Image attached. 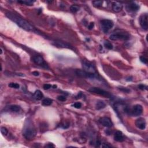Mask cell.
<instances>
[{
  "label": "cell",
  "mask_w": 148,
  "mask_h": 148,
  "mask_svg": "<svg viewBox=\"0 0 148 148\" xmlns=\"http://www.w3.org/2000/svg\"><path fill=\"white\" fill-rule=\"evenodd\" d=\"M6 16L9 18L10 20L15 22L16 24L18 25L22 28L28 31H35V28L33 27L31 24L28 23V22L26 21L24 19H22L19 16H17L16 15L12 13H7L6 14Z\"/></svg>",
  "instance_id": "cell-1"
},
{
  "label": "cell",
  "mask_w": 148,
  "mask_h": 148,
  "mask_svg": "<svg viewBox=\"0 0 148 148\" xmlns=\"http://www.w3.org/2000/svg\"><path fill=\"white\" fill-rule=\"evenodd\" d=\"M37 134V130L31 120H26L23 129V135L27 140L34 139Z\"/></svg>",
  "instance_id": "cell-2"
},
{
  "label": "cell",
  "mask_w": 148,
  "mask_h": 148,
  "mask_svg": "<svg viewBox=\"0 0 148 148\" xmlns=\"http://www.w3.org/2000/svg\"><path fill=\"white\" fill-rule=\"evenodd\" d=\"M109 38L112 41H117V40L127 41L130 38V35L127 32L117 31L111 34L109 37Z\"/></svg>",
  "instance_id": "cell-3"
},
{
  "label": "cell",
  "mask_w": 148,
  "mask_h": 148,
  "mask_svg": "<svg viewBox=\"0 0 148 148\" xmlns=\"http://www.w3.org/2000/svg\"><path fill=\"white\" fill-rule=\"evenodd\" d=\"M82 66L83 68V70L88 74H97L95 66L91 62L86 60H83L82 61Z\"/></svg>",
  "instance_id": "cell-4"
},
{
  "label": "cell",
  "mask_w": 148,
  "mask_h": 148,
  "mask_svg": "<svg viewBox=\"0 0 148 148\" xmlns=\"http://www.w3.org/2000/svg\"><path fill=\"white\" fill-rule=\"evenodd\" d=\"M101 25L102 31L104 33H108L109 30H110L114 26V23L111 20L109 19H104L101 20Z\"/></svg>",
  "instance_id": "cell-5"
},
{
  "label": "cell",
  "mask_w": 148,
  "mask_h": 148,
  "mask_svg": "<svg viewBox=\"0 0 148 148\" xmlns=\"http://www.w3.org/2000/svg\"><path fill=\"white\" fill-rule=\"evenodd\" d=\"M143 112V107L141 105L137 104L134 105L132 108L130 109L129 114L133 116H138Z\"/></svg>",
  "instance_id": "cell-6"
},
{
  "label": "cell",
  "mask_w": 148,
  "mask_h": 148,
  "mask_svg": "<svg viewBox=\"0 0 148 148\" xmlns=\"http://www.w3.org/2000/svg\"><path fill=\"white\" fill-rule=\"evenodd\" d=\"M88 92L92 93L102 95V96L104 97H106L108 98L110 97V94L108 92H106V91L104 90H102L101 88H95V87H93V88H90L89 89H88Z\"/></svg>",
  "instance_id": "cell-7"
},
{
  "label": "cell",
  "mask_w": 148,
  "mask_h": 148,
  "mask_svg": "<svg viewBox=\"0 0 148 148\" xmlns=\"http://www.w3.org/2000/svg\"><path fill=\"white\" fill-rule=\"evenodd\" d=\"M33 62L36 64L38 66H41V67L45 68H48V66L47 63L45 61L44 59H43L42 57L41 56H35L32 59Z\"/></svg>",
  "instance_id": "cell-8"
},
{
  "label": "cell",
  "mask_w": 148,
  "mask_h": 148,
  "mask_svg": "<svg viewBox=\"0 0 148 148\" xmlns=\"http://www.w3.org/2000/svg\"><path fill=\"white\" fill-rule=\"evenodd\" d=\"M148 15L147 13L142 14L139 17V23L142 28L145 30H147L148 28Z\"/></svg>",
  "instance_id": "cell-9"
},
{
  "label": "cell",
  "mask_w": 148,
  "mask_h": 148,
  "mask_svg": "<svg viewBox=\"0 0 148 148\" xmlns=\"http://www.w3.org/2000/svg\"><path fill=\"white\" fill-rule=\"evenodd\" d=\"M99 122L100 123V124H101L103 126L108 127V128L112 127L113 125L111 120L107 117H103L100 118L99 119Z\"/></svg>",
  "instance_id": "cell-10"
},
{
  "label": "cell",
  "mask_w": 148,
  "mask_h": 148,
  "mask_svg": "<svg viewBox=\"0 0 148 148\" xmlns=\"http://www.w3.org/2000/svg\"><path fill=\"white\" fill-rule=\"evenodd\" d=\"M135 126L139 129L142 130H145L146 126V120H145V119L142 118V117H140V118L138 119L135 121Z\"/></svg>",
  "instance_id": "cell-11"
},
{
  "label": "cell",
  "mask_w": 148,
  "mask_h": 148,
  "mask_svg": "<svg viewBox=\"0 0 148 148\" xmlns=\"http://www.w3.org/2000/svg\"><path fill=\"white\" fill-rule=\"evenodd\" d=\"M53 44L55 45V46L59 47V48H67V49H72V46H71L70 44L61 41H55L53 42Z\"/></svg>",
  "instance_id": "cell-12"
},
{
  "label": "cell",
  "mask_w": 148,
  "mask_h": 148,
  "mask_svg": "<svg viewBox=\"0 0 148 148\" xmlns=\"http://www.w3.org/2000/svg\"><path fill=\"white\" fill-rule=\"evenodd\" d=\"M114 139L117 142H123L124 140V137L122 132L120 131H117L114 135Z\"/></svg>",
  "instance_id": "cell-13"
},
{
  "label": "cell",
  "mask_w": 148,
  "mask_h": 148,
  "mask_svg": "<svg viewBox=\"0 0 148 148\" xmlns=\"http://www.w3.org/2000/svg\"><path fill=\"white\" fill-rule=\"evenodd\" d=\"M139 9V5L137 4L132 2V3L128 4L127 6V11H130V12H137Z\"/></svg>",
  "instance_id": "cell-14"
},
{
  "label": "cell",
  "mask_w": 148,
  "mask_h": 148,
  "mask_svg": "<svg viewBox=\"0 0 148 148\" xmlns=\"http://www.w3.org/2000/svg\"><path fill=\"white\" fill-rule=\"evenodd\" d=\"M123 5L119 2H115L112 4V9L114 12H119L122 10Z\"/></svg>",
  "instance_id": "cell-15"
},
{
  "label": "cell",
  "mask_w": 148,
  "mask_h": 148,
  "mask_svg": "<svg viewBox=\"0 0 148 148\" xmlns=\"http://www.w3.org/2000/svg\"><path fill=\"white\" fill-rule=\"evenodd\" d=\"M33 97L35 99L37 100H41L43 99L44 97V94H42V93L41 92V91L38 90L35 91V93H34V95H33Z\"/></svg>",
  "instance_id": "cell-16"
},
{
  "label": "cell",
  "mask_w": 148,
  "mask_h": 148,
  "mask_svg": "<svg viewBox=\"0 0 148 148\" xmlns=\"http://www.w3.org/2000/svg\"><path fill=\"white\" fill-rule=\"evenodd\" d=\"M9 110L12 112H19L21 110L20 106L17 105H12L9 106Z\"/></svg>",
  "instance_id": "cell-17"
},
{
  "label": "cell",
  "mask_w": 148,
  "mask_h": 148,
  "mask_svg": "<svg viewBox=\"0 0 148 148\" xmlns=\"http://www.w3.org/2000/svg\"><path fill=\"white\" fill-rule=\"evenodd\" d=\"M105 106H106L105 103L104 101H100L97 102L96 105H95V108H96L97 110H100V109L104 108Z\"/></svg>",
  "instance_id": "cell-18"
},
{
  "label": "cell",
  "mask_w": 148,
  "mask_h": 148,
  "mask_svg": "<svg viewBox=\"0 0 148 148\" xmlns=\"http://www.w3.org/2000/svg\"><path fill=\"white\" fill-rule=\"evenodd\" d=\"M53 102V100L50 99H43L42 102V104L44 106H49Z\"/></svg>",
  "instance_id": "cell-19"
},
{
  "label": "cell",
  "mask_w": 148,
  "mask_h": 148,
  "mask_svg": "<svg viewBox=\"0 0 148 148\" xmlns=\"http://www.w3.org/2000/svg\"><path fill=\"white\" fill-rule=\"evenodd\" d=\"M80 8L79 6H78V5H72L71 6L70 8V11L71 12H72V13H77L78 11L79 10Z\"/></svg>",
  "instance_id": "cell-20"
},
{
  "label": "cell",
  "mask_w": 148,
  "mask_h": 148,
  "mask_svg": "<svg viewBox=\"0 0 148 148\" xmlns=\"http://www.w3.org/2000/svg\"><path fill=\"white\" fill-rule=\"evenodd\" d=\"M34 2H35V1L28 0V1H18V3H20L22 4H26V5H32Z\"/></svg>",
  "instance_id": "cell-21"
},
{
  "label": "cell",
  "mask_w": 148,
  "mask_h": 148,
  "mask_svg": "<svg viewBox=\"0 0 148 148\" xmlns=\"http://www.w3.org/2000/svg\"><path fill=\"white\" fill-rule=\"evenodd\" d=\"M104 46L106 49L109 50H111L113 49V45L110 42L108 41H105L104 42Z\"/></svg>",
  "instance_id": "cell-22"
},
{
  "label": "cell",
  "mask_w": 148,
  "mask_h": 148,
  "mask_svg": "<svg viewBox=\"0 0 148 148\" xmlns=\"http://www.w3.org/2000/svg\"><path fill=\"white\" fill-rule=\"evenodd\" d=\"M102 2H103L101 1H93L92 3L95 7H99V6H102Z\"/></svg>",
  "instance_id": "cell-23"
},
{
  "label": "cell",
  "mask_w": 148,
  "mask_h": 148,
  "mask_svg": "<svg viewBox=\"0 0 148 148\" xmlns=\"http://www.w3.org/2000/svg\"><path fill=\"white\" fill-rule=\"evenodd\" d=\"M1 132L4 136H6L8 134V130L5 127H1Z\"/></svg>",
  "instance_id": "cell-24"
},
{
  "label": "cell",
  "mask_w": 148,
  "mask_h": 148,
  "mask_svg": "<svg viewBox=\"0 0 148 148\" xmlns=\"http://www.w3.org/2000/svg\"><path fill=\"white\" fill-rule=\"evenodd\" d=\"M8 86L11 88H20V85H19L18 83H10Z\"/></svg>",
  "instance_id": "cell-25"
},
{
  "label": "cell",
  "mask_w": 148,
  "mask_h": 148,
  "mask_svg": "<svg viewBox=\"0 0 148 148\" xmlns=\"http://www.w3.org/2000/svg\"><path fill=\"white\" fill-rule=\"evenodd\" d=\"M72 106L77 109H80L82 106V104L81 103V102H75V103H74Z\"/></svg>",
  "instance_id": "cell-26"
},
{
  "label": "cell",
  "mask_w": 148,
  "mask_h": 148,
  "mask_svg": "<svg viewBox=\"0 0 148 148\" xmlns=\"http://www.w3.org/2000/svg\"><path fill=\"white\" fill-rule=\"evenodd\" d=\"M57 99H59V101H62V102L66 101V99H67L66 97L63 96V95H59V96H58Z\"/></svg>",
  "instance_id": "cell-27"
},
{
  "label": "cell",
  "mask_w": 148,
  "mask_h": 148,
  "mask_svg": "<svg viewBox=\"0 0 148 148\" xmlns=\"http://www.w3.org/2000/svg\"><path fill=\"white\" fill-rule=\"evenodd\" d=\"M140 60L142 62V63H144V64H147V62H148V60H147V59H146V58L145 57L143 56H141L140 57Z\"/></svg>",
  "instance_id": "cell-28"
},
{
  "label": "cell",
  "mask_w": 148,
  "mask_h": 148,
  "mask_svg": "<svg viewBox=\"0 0 148 148\" xmlns=\"http://www.w3.org/2000/svg\"><path fill=\"white\" fill-rule=\"evenodd\" d=\"M52 87V86L50 84H45L44 85V90H48L49 88H50Z\"/></svg>",
  "instance_id": "cell-29"
},
{
  "label": "cell",
  "mask_w": 148,
  "mask_h": 148,
  "mask_svg": "<svg viewBox=\"0 0 148 148\" xmlns=\"http://www.w3.org/2000/svg\"><path fill=\"white\" fill-rule=\"evenodd\" d=\"M138 88L141 90H147V87L143 85H139L138 86Z\"/></svg>",
  "instance_id": "cell-30"
},
{
  "label": "cell",
  "mask_w": 148,
  "mask_h": 148,
  "mask_svg": "<svg viewBox=\"0 0 148 148\" xmlns=\"http://www.w3.org/2000/svg\"><path fill=\"white\" fill-rule=\"evenodd\" d=\"M45 148H55V145H53V143H48V144L45 145Z\"/></svg>",
  "instance_id": "cell-31"
},
{
  "label": "cell",
  "mask_w": 148,
  "mask_h": 148,
  "mask_svg": "<svg viewBox=\"0 0 148 148\" xmlns=\"http://www.w3.org/2000/svg\"><path fill=\"white\" fill-rule=\"evenodd\" d=\"M94 23L93 22H92V23H90V24L88 25V28L89 30H92V29L94 28Z\"/></svg>",
  "instance_id": "cell-32"
},
{
  "label": "cell",
  "mask_w": 148,
  "mask_h": 148,
  "mask_svg": "<svg viewBox=\"0 0 148 148\" xmlns=\"http://www.w3.org/2000/svg\"><path fill=\"white\" fill-rule=\"evenodd\" d=\"M82 92H79L78 93V94L77 95V96L76 97H77V99H81V98L82 97Z\"/></svg>",
  "instance_id": "cell-33"
},
{
  "label": "cell",
  "mask_w": 148,
  "mask_h": 148,
  "mask_svg": "<svg viewBox=\"0 0 148 148\" xmlns=\"http://www.w3.org/2000/svg\"><path fill=\"white\" fill-rule=\"evenodd\" d=\"M32 74H33V75L36 76V77H37V76H39V73L37 71L33 72V73H32Z\"/></svg>",
  "instance_id": "cell-34"
},
{
  "label": "cell",
  "mask_w": 148,
  "mask_h": 148,
  "mask_svg": "<svg viewBox=\"0 0 148 148\" xmlns=\"http://www.w3.org/2000/svg\"><path fill=\"white\" fill-rule=\"evenodd\" d=\"M2 48H1V55H2Z\"/></svg>",
  "instance_id": "cell-35"
}]
</instances>
